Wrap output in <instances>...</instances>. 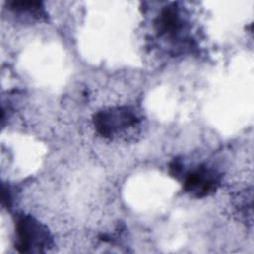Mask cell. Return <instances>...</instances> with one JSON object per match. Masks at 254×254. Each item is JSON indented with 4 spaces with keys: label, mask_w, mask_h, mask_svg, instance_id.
I'll list each match as a JSON object with an SVG mask.
<instances>
[{
    "label": "cell",
    "mask_w": 254,
    "mask_h": 254,
    "mask_svg": "<svg viewBox=\"0 0 254 254\" xmlns=\"http://www.w3.org/2000/svg\"><path fill=\"white\" fill-rule=\"evenodd\" d=\"M221 182L220 173L205 164L189 171L184 177V190L196 198L212 194Z\"/></svg>",
    "instance_id": "obj_3"
},
{
    "label": "cell",
    "mask_w": 254,
    "mask_h": 254,
    "mask_svg": "<svg viewBox=\"0 0 254 254\" xmlns=\"http://www.w3.org/2000/svg\"><path fill=\"white\" fill-rule=\"evenodd\" d=\"M139 124V117L129 106L108 107L97 111L93 116L96 132L104 138H115Z\"/></svg>",
    "instance_id": "obj_2"
},
{
    "label": "cell",
    "mask_w": 254,
    "mask_h": 254,
    "mask_svg": "<svg viewBox=\"0 0 254 254\" xmlns=\"http://www.w3.org/2000/svg\"><path fill=\"white\" fill-rule=\"evenodd\" d=\"M10 10L18 14H29L40 19L45 15L42 2L37 1H10L8 2Z\"/></svg>",
    "instance_id": "obj_5"
},
{
    "label": "cell",
    "mask_w": 254,
    "mask_h": 254,
    "mask_svg": "<svg viewBox=\"0 0 254 254\" xmlns=\"http://www.w3.org/2000/svg\"><path fill=\"white\" fill-rule=\"evenodd\" d=\"M155 25L159 35H177L183 27V20L179 9L175 5L164 9L156 20Z\"/></svg>",
    "instance_id": "obj_4"
},
{
    "label": "cell",
    "mask_w": 254,
    "mask_h": 254,
    "mask_svg": "<svg viewBox=\"0 0 254 254\" xmlns=\"http://www.w3.org/2000/svg\"><path fill=\"white\" fill-rule=\"evenodd\" d=\"M49 228L30 214H17L15 219V248L20 253H46L54 246Z\"/></svg>",
    "instance_id": "obj_1"
}]
</instances>
